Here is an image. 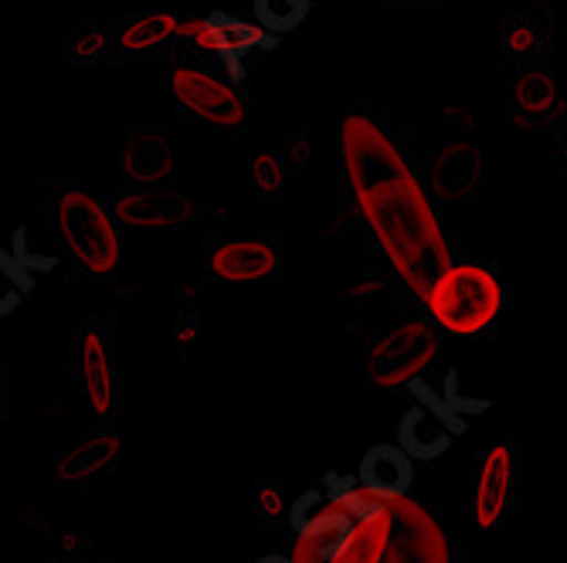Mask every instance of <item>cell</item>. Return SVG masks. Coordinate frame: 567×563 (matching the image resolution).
<instances>
[{
    "mask_svg": "<svg viewBox=\"0 0 567 563\" xmlns=\"http://www.w3.org/2000/svg\"><path fill=\"white\" fill-rule=\"evenodd\" d=\"M174 95L187 113H194L197 119L212 123V126L235 129L245 119V106L235 95V88L218 82L208 72H200V69H187V65L177 69L174 72Z\"/></svg>",
    "mask_w": 567,
    "mask_h": 563,
    "instance_id": "cell-6",
    "label": "cell"
},
{
    "mask_svg": "<svg viewBox=\"0 0 567 563\" xmlns=\"http://www.w3.org/2000/svg\"><path fill=\"white\" fill-rule=\"evenodd\" d=\"M123 174L133 184H164L171 177V136L161 126H133L123 133Z\"/></svg>",
    "mask_w": 567,
    "mask_h": 563,
    "instance_id": "cell-8",
    "label": "cell"
},
{
    "mask_svg": "<svg viewBox=\"0 0 567 563\" xmlns=\"http://www.w3.org/2000/svg\"><path fill=\"white\" fill-rule=\"evenodd\" d=\"M517 98H520V106L540 113V110L550 106L554 88H550V82H547L544 75H527V79H520V85H517Z\"/></svg>",
    "mask_w": 567,
    "mask_h": 563,
    "instance_id": "cell-22",
    "label": "cell"
},
{
    "mask_svg": "<svg viewBox=\"0 0 567 563\" xmlns=\"http://www.w3.org/2000/svg\"><path fill=\"white\" fill-rule=\"evenodd\" d=\"M259 509H262V517H276L279 509H282V499H279V486H269V482H262V489H259Z\"/></svg>",
    "mask_w": 567,
    "mask_h": 563,
    "instance_id": "cell-26",
    "label": "cell"
},
{
    "mask_svg": "<svg viewBox=\"0 0 567 563\" xmlns=\"http://www.w3.org/2000/svg\"><path fill=\"white\" fill-rule=\"evenodd\" d=\"M439 343L425 323H404L391 330L368 356V377L378 387H401L415 380L435 356Z\"/></svg>",
    "mask_w": 567,
    "mask_h": 563,
    "instance_id": "cell-5",
    "label": "cell"
},
{
    "mask_svg": "<svg viewBox=\"0 0 567 563\" xmlns=\"http://www.w3.org/2000/svg\"><path fill=\"white\" fill-rule=\"evenodd\" d=\"M255 563H292V556H282V553H266V556H259Z\"/></svg>",
    "mask_w": 567,
    "mask_h": 563,
    "instance_id": "cell-28",
    "label": "cell"
},
{
    "mask_svg": "<svg viewBox=\"0 0 567 563\" xmlns=\"http://www.w3.org/2000/svg\"><path fill=\"white\" fill-rule=\"evenodd\" d=\"M208 24L215 31V41H218V55L221 62L228 65V75L231 82H241V55H248L251 48H276V34L259 28V24H248V21H238L225 11H215L208 14Z\"/></svg>",
    "mask_w": 567,
    "mask_h": 563,
    "instance_id": "cell-13",
    "label": "cell"
},
{
    "mask_svg": "<svg viewBox=\"0 0 567 563\" xmlns=\"http://www.w3.org/2000/svg\"><path fill=\"white\" fill-rule=\"evenodd\" d=\"M506 48H509V51H527V48H534V34H530V31H513V34L506 38Z\"/></svg>",
    "mask_w": 567,
    "mask_h": 563,
    "instance_id": "cell-27",
    "label": "cell"
},
{
    "mask_svg": "<svg viewBox=\"0 0 567 563\" xmlns=\"http://www.w3.org/2000/svg\"><path fill=\"white\" fill-rule=\"evenodd\" d=\"M190 200L174 190H140L130 197L116 200V218L130 228H164V225H181L187 221Z\"/></svg>",
    "mask_w": 567,
    "mask_h": 563,
    "instance_id": "cell-12",
    "label": "cell"
},
{
    "mask_svg": "<svg viewBox=\"0 0 567 563\" xmlns=\"http://www.w3.org/2000/svg\"><path fill=\"white\" fill-rule=\"evenodd\" d=\"M181 21L171 18V14H146V18H126L120 28L106 24V34L102 38H92V34H82L75 41V51L72 59L75 62H89L92 51H102V55H113V51H123V55H140V51H150L157 44H167L174 34H177Z\"/></svg>",
    "mask_w": 567,
    "mask_h": 563,
    "instance_id": "cell-7",
    "label": "cell"
},
{
    "mask_svg": "<svg viewBox=\"0 0 567 563\" xmlns=\"http://www.w3.org/2000/svg\"><path fill=\"white\" fill-rule=\"evenodd\" d=\"M357 482L381 502L408 496L411 486V455L398 445H374L364 451L357 466Z\"/></svg>",
    "mask_w": 567,
    "mask_h": 563,
    "instance_id": "cell-10",
    "label": "cell"
},
{
    "mask_svg": "<svg viewBox=\"0 0 567 563\" xmlns=\"http://www.w3.org/2000/svg\"><path fill=\"white\" fill-rule=\"evenodd\" d=\"M309 14V0H255V18L272 34L299 28Z\"/></svg>",
    "mask_w": 567,
    "mask_h": 563,
    "instance_id": "cell-20",
    "label": "cell"
},
{
    "mask_svg": "<svg viewBox=\"0 0 567 563\" xmlns=\"http://www.w3.org/2000/svg\"><path fill=\"white\" fill-rule=\"evenodd\" d=\"M276 269H279V251L266 241H228L218 244L208 259V272L228 285L262 282Z\"/></svg>",
    "mask_w": 567,
    "mask_h": 563,
    "instance_id": "cell-9",
    "label": "cell"
},
{
    "mask_svg": "<svg viewBox=\"0 0 567 563\" xmlns=\"http://www.w3.org/2000/svg\"><path fill=\"white\" fill-rule=\"evenodd\" d=\"M289 523H292L296 536H313V533H327V530H337V526L357 523V520L350 513H343L340 505H333L323 489H306L289 505Z\"/></svg>",
    "mask_w": 567,
    "mask_h": 563,
    "instance_id": "cell-16",
    "label": "cell"
},
{
    "mask_svg": "<svg viewBox=\"0 0 567 563\" xmlns=\"http://www.w3.org/2000/svg\"><path fill=\"white\" fill-rule=\"evenodd\" d=\"M21 299H24V292H21L4 272H0V320L11 316V313L18 310V305H21Z\"/></svg>",
    "mask_w": 567,
    "mask_h": 563,
    "instance_id": "cell-25",
    "label": "cell"
},
{
    "mask_svg": "<svg viewBox=\"0 0 567 563\" xmlns=\"http://www.w3.org/2000/svg\"><path fill=\"white\" fill-rule=\"evenodd\" d=\"M323 492L330 496L333 505H340L343 513H350L357 523H368V520H378V517L388 513V502H381L371 492H364V486L357 482V476H337V472H330L327 482H323Z\"/></svg>",
    "mask_w": 567,
    "mask_h": 563,
    "instance_id": "cell-17",
    "label": "cell"
},
{
    "mask_svg": "<svg viewBox=\"0 0 567 563\" xmlns=\"http://www.w3.org/2000/svg\"><path fill=\"white\" fill-rule=\"evenodd\" d=\"M509 486H513V455L506 445H493L483 458L476 499H473V520L480 530H489L499 523L503 509L509 502Z\"/></svg>",
    "mask_w": 567,
    "mask_h": 563,
    "instance_id": "cell-11",
    "label": "cell"
},
{
    "mask_svg": "<svg viewBox=\"0 0 567 563\" xmlns=\"http://www.w3.org/2000/svg\"><path fill=\"white\" fill-rule=\"evenodd\" d=\"M357 533V523H343L337 530L327 533H313V536H299L296 550H292V563H330Z\"/></svg>",
    "mask_w": 567,
    "mask_h": 563,
    "instance_id": "cell-19",
    "label": "cell"
},
{
    "mask_svg": "<svg viewBox=\"0 0 567 563\" xmlns=\"http://www.w3.org/2000/svg\"><path fill=\"white\" fill-rule=\"evenodd\" d=\"M177 34H184L194 48L212 51V55H218V41H215V31H212L208 18H187V21H181Z\"/></svg>",
    "mask_w": 567,
    "mask_h": 563,
    "instance_id": "cell-24",
    "label": "cell"
},
{
    "mask_svg": "<svg viewBox=\"0 0 567 563\" xmlns=\"http://www.w3.org/2000/svg\"><path fill=\"white\" fill-rule=\"evenodd\" d=\"M388 543V513L368 523H357L353 540L330 563H378Z\"/></svg>",
    "mask_w": 567,
    "mask_h": 563,
    "instance_id": "cell-18",
    "label": "cell"
},
{
    "mask_svg": "<svg viewBox=\"0 0 567 563\" xmlns=\"http://www.w3.org/2000/svg\"><path fill=\"white\" fill-rule=\"evenodd\" d=\"M59 228L72 251V259L92 272L110 275L120 262V238L113 228V215L85 190H65L59 200Z\"/></svg>",
    "mask_w": 567,
    "mask_h": 563,
    "instance_id": "cell-3",
    "label": "cell"
},
{
    "mask_svg": "<svg viewBox=\"0 0 567 563\" xmlns=\"http://www.w3.org/2000/svg\"><path fill=\"white\" fill-rule=\"evenodd\" d=\"M429 310L439 326L458 336L486 330L499 313V285L480 265H449L429 292Z\"/></svg>",
    "mask_w": 567,
    "mask_h": 563,
    "instance_id": "cell-2",
    "label": "cell"
},
{
    "mask_svg": "<svg viewBox=\"0 0 567 563\" xmlns=\"http://www.w3.org/2000/svg\"><path fill=\"white\" fill-rule=\"evenodd\" d=\"M340 139L360 211L404 285L415 289L419 299H429L439 275L452 265V254L422 184L388 133L368 116H347Z\"/></svg>",
    "mask_w": 567,
    "mask_h": 563,
    "instance_id": "cell-1",
    "label": "cell"
},
{
    "mask_svg": "<svg viewBox=\"0 0 567 563\" xmlns=\"http://www.w3.org/2000/svg\"><path fill=\"white\" fill-rule=\"evenodd\" d=\"M452 431L429 411L425 404H415L411 411L401 418V448L415 458H439L449 451Z\"/></svg>",
    "mask_w": 567,
    "mask_h": 563,
    "instance_id": "cell-15",
    "label": "cell"
},
{
    "mask_svg": "<svg viewBox=\"0 0 567 563\" xmlns=\"http://www.w3.org/2000/svg\"><path fill=\"white\" fill-rule=\"evenodd\" d=\"M255 190L262 200H276L282 190V167L276 160V153H259L255 157Z\"/></svg>",
    "mask_w": 567,
    "mask_h": 563,
    "instance_id": "cell-21",
    "label": "cell"
},
{
    "mask_svg": "<svg viewBox=\"0 0 567 563\" xmlns=\"http://www.w3.org/2000/svg\"><path fill=\"white\" fill-rule=\"evenodd\" d=\"M79 367L85 380V394L95 415L113 411V371H110V350L95 330H85L79 336Z\"/></svg>",
    "mask_w": 567,
    "mask_h": 563,
    "instance_id": "cell-14",
    "label": "cell"
},
{
    "mask_svg": "<svg viewBox=\"0 0 567 563\" xmlns=\"http://www.w3.org/2000/svg\"><path fill=\"white\" fill-rule=\"evenodd\" d=\"M378 563H449V540L425 505L388 502V543Z\"/></svg>",
    "mask_w": 567,
    "mask_h": 563,
    "instance_id": "cell-4",
    "label": "cell"
},
{
    "mask_svg": "<svg viewBox=\"0 0 567 563\" xmlns=\"http://www.w3.org/2000/svg\"><path fill=\"white\" fill-rule=\"evenodd\" d=\"M0 272H4L24 295L28 292H34V285H38V275L18 259V254H14V248H4V244H0Z\"/></svg>",
    "mask_w": 567,
    "mask_h": 563,
    "instance_id": "cell-23",
    "label": "cell"
}]
</instances>
